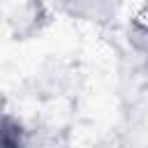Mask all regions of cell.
<instances>
[{
	"instance_id": "2",
	"label": "cell",
	"mask_w": 148,
	"mask_h": 148,
	"mask_svg": "<svg viewBox=\"0 0 148 148\" xmlns=\"http://www.w3.org/2000/svg\"><path fill=\"white\" fill-rule=\"evenodd\" d=\"M0 148H28V130L0 104Z\"/></svg>"
},
{
	"instance_id": "1",
	"label": "cell",
	"mask_w": 148,
	"mask_h": 148,
	"mask_svg": "<svg viewBox=\"0 0 148 148\" xmlns=\"http://www.w3.org/2000/svg\"><path fill=\"white\" fill-rule=\"evenodd\" d=\"M67 9L72 16H79L81 21H109L116 9H118V0H65Z\"/></svg>"
}]
</instances>
